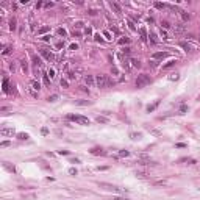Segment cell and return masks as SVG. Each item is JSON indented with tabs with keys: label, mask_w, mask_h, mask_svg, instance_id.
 I'll use <instances>...</instances> for the list:
<instances>
[{
	"label": "cell",
	"mask_w": 200,
	"mask_h": 200,
	"mask_svg": "<svg viewBox=\"0 0 200 200\" xmlns=\"http://www.w3.org/2000/svg\"><path fill=\"white\" fill-rule=\"evenodd\" d=\"M150 81H152L150 75L141 74V75H138V78H136V88H144V86H147V84H150Z\"/></svg>",
	"instance_id": "7a4b0ae2"
},
{
	"label": "cell",
	"mask_w": 200,
	"mask_h": 200,
	"mask_svg": "<svg viewBox=\"0 0 200 200\" xmlns=\"http://www.w3.org/2000/svg\"><path fill=\"white\" fill-rule=\"evenodd\" d=\"M155 6L158 8V10H164V8H167V3H160V2H155Z\"/></svg>",
	"instance_id": "cb8c5ba5"
},
{
	"label": "cell",
	"mask_w": 200,
	"mask_h": 200,
	"mask_svg": "<svg viewBox=\"0 0 200 200\" xmlns=\"http://www.w3.org/2000/svg\"><path fill=\"white\" fill-rule=\"evenodd\" d=\"M128 42H130V39H128V38H122V39L119 41V44H120V45H124V44H128Z\"/></svg>",
	"instance_id": "d590c367"
},
{
	"label": "cell",
	"mask_w": 200,
	"mask_h": 200,
	"mask_svg": "<svg viewBox=\"0 0 200 200\" xmlns=\"http://www.w3.org/2000/svg\"><path fill=\"white\" fill-rule=\"evenodd\" d=\"M84 83L91 88V86H94V84H95V78H92L91 75H86V77H84Z\"/></svg>",
	"instance_id": "8fae6325"
},
{
	"label": "cell",
	"mask_w": 200,
	"mask_h": 200,
	"mask_svg": "<svg viewBox=\"0 0 200 200\" xmlns=\"http://www.w3.org/2000/svg\"><path fill=\"white\" fill-rule=\"evenodd\" d=\"M49 30H50L49 27H41L39 30H38V33H39V35H42V33H47V31H49Z\"/></svg>",
	"instance_id": "4dcf8cb0"
},
{
	"label": "cell",
	"mask_w": 200,
	"mask_h": 200,
	"mask_svg": "<svg viewBox=\"0 0 200 200\" xmlns=\"http://www.w3.org/2000/svg\"><path fill=\"white\" fill-rule=\"evenodd\" d=\"M78 49V44H70L69 45V50H77Z\"/></svg>",
	"instance_id": "ee69618b"
},
{
	"label": "cell",
	"mask_w": 200,
	"mask_h": 200,
	"mask_svg": "<svg viewBox=\"0 0 200 200\" xmlns=\"http://www.w3.org/2000/svg\"><path fill=\"white\" fill-rule=\"evenodd\" d=\"M8 146H10V142H8V141H3L2 144H0V147H8Z\"/></svg>",
	"instance_id": "bcb514c9"
},
{
	"label": "cell",
	"mask_w": 200,
	"mask_h": 200,
	"mask_svg": "<svg viewBox=\"0 0 200 200\" xmlns=\"http://www.w3.org/2000/svg\"><path fill=\"white\" fill-rule=\"evenodd\" d=\"M181 163H188V164H195L197 161H195L194 158H183L181 160Z\"/></svg>",
	"instance_id": "7402d4cb"
},
{
	"label": "cell",
	"mask_w": 200,
	"mask_h": 200,
	"mask_svg": "<svg viewBox=\"0 0 200 200\" xmlns=\"http://www.w3.org/2000/svg\"><path fill=\"white\" fill-rule=\"evenodd\" d=\"M128 27H130V30H133V31H134V30H136V27H134V25H133V22H128Z\"/></svg>",
	"instance_id": "7dc6e473"
},
{
	"label": "cell",
	"mask_w": 200,
	"mask_h": 200,
	"mask_svg": "<svg viewBox=\"0 0 200 200\" xmlns=\"http://www.w3.org/2000/svg\"><path fill=\"white\" fill-rule=\"evenodd\" d=\"M61 86H64V88H67V81H66V80H61Z\"/></svg>",
	"instance_id": "db71d44e"
},
{
	"label": "cell",
	"mask_w": 200,
	"mask_h": 200,
	"mask_svg": "<svg viewBox=\"0 0 200 200\" xmlns=\"http://www.w3.org/2000/svg\"><path fill=\"white\" fill-rule=\"evenodd\" d=\"M30 84H31V88L35 89V91H39V89H41V83L38 81V80H31V83H30Z\"/></svg>",
	"instance_id": "e0dca14e"
},
{
	"label": "cell",
	"mask_w": 200,
	"mask_h": 200,
	"mask_svg": "<svg viewBox=\"0 0 200 200\" xmlns=\"http://www.w3.org/2000/svg\"><path fill=\"white\" fill-rule=\"evenodd\" d=\"M161 38H163V39H169V36H167V33L164 31V30H161Z\"/></svg>",
	"instance_id": "60d3db41"
},
{
	"label": "cell",
	"mask_w": 200,
	"mask_h": 200,
	"mask_svg": "<svg viewBox=\"0 0 200 200\" xmlns=\"http://www.w3.org/2000/svg\"><path fill=\"white\" fill-rule=\"evenodd\" d=\"M180 47H183V49H185V52H192V50H194V47H192V45H191V44H188V42H185V41H181V42H180Z\"/></svg>",
	"instance_id": "30bf717a"
},
{
	"label": "cell",
	"mask_w": 200,
	"mask_h": 200,
	"mask_svg": "<svg viewBox=\"0 0 200 200\" xmlns=\"http://www.w3.org/2000/svg\"><path fill=\"white\" fill-rule=\"evenodd\" d=\"M130 136H131V139H134V141H136V139L141 138V133H131Z\"/></svg>",
	"instance_id": "8d00e7d4"
},
{
	"label": "cell",
	"mask_w": 200,
	"mask_h": 200,
	"mask_svg": "<svg viewBox=\"0 0 200 200\" xmlns=\"http://www.w3.org/2000/svg\"><path fill=\"white\" fill-rule=\"evenodd\" d=\"M175 63H177V59H171V61L167 63V64H164L163 66V69L166 70V69H169V67H172V66H175Z\"/></svg>",
	"instance_id": "ffe728a7"
},
{
	"label": "cell",
	"mask_w": 200,
	"mask_h": 200,
	"mask_svg": "<svg viewBox=\"0 0 200 200\" xmlns=\"http://www.w3.org/2000/svg\"><path fill=\"white\" fill-rule=\"evenodd\" d=\"M186 111H188V106H186V105H183L181 108H180V114H185Z\"/></svg>",
	"instance_id": "ab89813d"
},
{
	"label": "cell",
	"mask_w": 200,
	"mask_h": 200,
	"mask_svg": "<svg viewBox=\"0 0 200 200\" xmlns=\"http://www.w3.org/2000/svg\"><path fill=\"white\" fill-rule=\"evenodd\" d=\"M103 36H105L108 41H109V39H113V38H111V35H109V31H103Z\"/></svg>",
	"instance_id": "b9f144b4"
},
{
	"label": "cell",
	"mask_w": 200,
	"mask_h": 200,
	"mask_svg": "<svg viewBox=\"0 0 200 200\" xmlns=\"http://www.w3.org/2000/svg\"><path fill=\"white\" fill-rule=\"evenodd\" d=\"M2 53L3 55H11L13 53V47H11V45H5V44H3L2 45Z\"/></svg>",
	"instance_id": "5bb4252c"
},
{
	"label": "cell",
	"mask_w": 200,
	"mask_h": 200,
	"mask_svg": "<svg viewBox=\"0 0 200 200\" xmlns=\"http://www.w3.org/2000/svg\"><path fill=\"white\" fill-rule=\"evenodd\" d=\"M160 105V100H155V102H153V103L152 105H147V113H152V111H155V109H156V106H158Z\"/></svg>",
	"instance_id": "4fadbf2b"
},
{
	"label": "cell",
	"mask_w": 200,
	"mask_h": 200,
	"mask_svg": "<svg viewBox=\"0 0 200 200\" xmlns=\"http://www.w3.org/2000/svg\"><path fill=\"white\" fill-rule=\"evenodd\" d=\"M99 186H100V188H103V189H106V191H113V192H122V189L116 188L114 185H109V183H99Z\"/></svg>",
	"instance_id": "277c9868"
},
{
	"label": "cell",
	"mask_w": 200,
	"mask_h": 200,
	"mask_svg": "<svg viewBox=\"0 0 200 200\" xmlns=\"http://www.w3.org/2000/svg\"><path fill=\"white\" fill-rule=\"evenodd\" d=\"M89 152H91V155H105V150L102 147H92Z\"/></svg>",
	"instance_id": "52a82bcc"
},
{
	"label": "cell",
	"mask_w": 200,
	"mask_h": 200,
	"mask_svg": "<svg viewBox=\"0 0 200 200\" xmlns=\"http://www.w3.org/2000/svg\"><path fill=\"white\" fill-rule=\"evenodd\" d=\"M178 78H180V75H178L177 72H175V74H171V75H169V80H171V81H177Z\"/></svg>",
	"instance_id": "484cf974"
},
{
	"label": "cell",
	"mask_w": 200,
	"mask_h": 200,
	"mask_svg": "<svg viewBox=\"0 0 200 200\" xmlns=\"http://www.w3.org/2000/svg\"><path fill=\"white\" fill-rule=\"evenodd\" d=\"M3 92H8V78H3Z\"/></svg>",
	"instance_id": "1f68e13d"
},
{
	"label": "cell",
	"mask_w": 200,
	"mask_h": 200,
	"mask_svg": "<svg viewBox=\"0 0 200 200\" xmlns=\"http://www.w3.org/2000/svg\"><path fill=\"white\" fill-rule=\"evenodd\" d=\"M113 74H114V75H117V74H119V70H117V67H113Z\"/></svg>",
	"instance_id": "11a10c76"
},
{
	"label": "cell",
	"mask_w": 200,
	"mask_h": 200,
	"mask_svg": "<svg viewBox=\"0 0 200 200\" xmlns=\"http://www.w3.org/2000/svg\"><path fill=\"white\" fill-rule=\"evenodd\" d=\"M136 177H139V178H147L148 173H147L146 171H136Z\"/></svg>",
	"instance_id": "d6986e66"
},
{
	"label": "cell",
	"mask_w": 200,
	"mask_h": 200,
	"mask_svg": "<svg viewBox=\"0 0 200 200\" xmlns=\"http://www.w3.org/2000/svg\"><path fill=\"white\" fill-rule=\"evenodd\" d=\"M148 38H150V41L153 42V44H158V38H156V35H155V33H150V35H148Z\"/></svg>",
	"instance_id": "44dd1931"
},
{
	"label": "cell",
	"mask_w": 200,
	"mask_h": 200,
	"mask_svg": "<svg viewBox=\"0 0 200 200\" xmlns=\"http://www.w3.org/2000/svg\"><path fill=\"white\" fill-rule=\"evenodd\" d=\"M56 31H58V35H59V36H63V38H66V36H67V33H66V30H64V28H58Z\"/></svg>",
	"instance_id": "83f0119b"
},
{
	"label": "cell",
	"mask_w": 200,
	"mask_h": 200,
	"mask_svg": "<svg viewBox=\"0 0 200 200\" xmlns=\"http://www.w3.org/2000/svg\"><path fill=\"white\" fill-rule=\"evenodd\" d=\"M95 84H97V88H100V89H106L108 86L113 84V81L109 80L108 75L100 74V75H95Z\"/></svg>",
	"instance_id": "6da1fadb"
},
{
	"label": "cell",
	"mask_w": 200,
	"mask_h": 200,
	"mask_svg": "<svg viewBox=\"0 0 200 200\" xmlns=\"http://www.w3.org/2000/svg\"><path fill=\"white\" fill-rule=\"evenodd\" d=\"M14 133H16L14 128H8V127H5V128L0 130V134H2V136H13Z\"/></svg>",
	"instance_id": "8992f818"
},
{
	"label": "cell",
	"mask_w": 200,
	"mask_h": 200,
	"mask_svg": "<svg viewBox=\"0 0 200 200\" xmlns=\"http://www.w3.org/2000/svg\"><path fill=\"white\" fill-rule=\"evenodd\" d=\"M3 167H5L6 171H10V172H16L14 166H10V164H8V163H3Z\"/></svg>",
	"instance_id": "603a6c76"
},
{
	"label": "cell",
	"mask_w": 200,
	"mask_h": 200,
	"mask_svg": "<svg viewBox=\"0 0 200 200\" xmlns=\"http://www.w3.org/2000/svg\"><path fill=\"white\" fill-rule=\"evenodd\" d=\"M119 155H120V156H128L130 153L127 152V150H120V152H119Z\"/></svg>",
	"instance_id": "7bdbcfd3"
},
{
	"label": "cell",
	"mask_w": 200,
	"mask_h": 200,
	"mask_svg": "<svg viewBox=\"0 0 200 200\" xmlns=\"http://www.w3.org/2000/svg\"><path fill=\"white\" fill-rule=\"evenodd\" d=\"M47 75H49V78H50V80H55V77H56V70H55L53 67H50L49 72H47Z\"/></svg>",
	"instance_id": "ac0fdd59"
},
{
	"label": "cell",
	"mask_w": 200,
	"mask_h": 200,
	"mask_svg": "<svg viewBox=\"0 0 200 200\" xmlns=\"http://www.w3.org/2000/svg\"><path fill=\"white\" fill-rule=\"evenodd\" d=\"M109 6H111V10L114 13H117V14H120V13H122V8L119 6V3H116V2H109Z\"/></svg>",
	"instance_id": "ba28073f"
},
{
	"label": "cell",
	"mask_w": 200,
	"mask_h": 200,
	"mask_svg": "<svg viewBox=\"0 0 200 200\" xmlns=\"http://www.w3.org/2000/svg\"><path fill=\"white\" fill-rule=\"evenodd\" d=\"M41 133H42V134H49V130H47V128H42Z\"/></svg>",
	"instance_id": "f5cc1de1"
},
{
	"label": "cell",
	"mask_w": 200,
	"mask_h": 200,
	"mask_svg": "<svg viewBox=\"0 0 200 200\" xmlns=\"http://www.w3.org/2000/svg\"><path fill=\"white\" fill-rule=\"evenodd\" d=\"M59 155H69V152L67 150H59Z\"/></svg>",
	"instance_id": "816d5d0a"
},
{
	"label": "cell",
	"mask_w": 200,
	"mask_h": 200,
	"mask_svg": "<svg viewBox=\"0 0 200 200\" xmlns=\"http://www.w3.org/2000/svg\"><path fill=\"white\" fill-rule=\"evenodd\" d=\"M153 185H155V186H164V185H166V181H164V180H160V181H153Z\"/></svg>",
	"instance_id": "74e56055"
},
{
	"label": "cell",
	"mask_w": 200,
	"mask_h": 200,
	"mask_svg": "<svg viewBox=\"0 0 200 200\" xmlns=\"http://www.w3.org/2000/svg\"><path fill=\"white\" fill-rule=\"evenodd\" d=\"M173 30H175V33H183L186 30V27L183 24H175V25H173Z\"/></svg>",
	"instance_id": "2e32d148"
},
{
	"label": "cell",
	"mask_w": 200,
	"mask_h": 200,
	"mask_svg": "<svg viewBox=\"0 0 200 200\" xmlns=\"http://www.w3.org/2000/svg\"><path fill=\"white\" fill-rule=\"evenodd\" d=\"M31 59H33V64H35L36 67H41L42 66V59L38 56V55H31Z\"/></svg>",
	"instance_id": "9c48e42d"
},
{
	"label": "cell",
	"mask_w": 200,
	"mask_h": 200,
	"mask_svg": "<svg viewBox=\"0 0 200 200\" xmlns=\"http://www.w3.org/2000/svg\"><path fill=\"white\" fill-rule=\"evenodd\" d=\"M97 122H99V124H106V122H108V119H106V117H97Z\"/></svg>",
	"instance_id": "e575fe53"
},
{
	"label": "cell",
	"mask_w": 200,
	"mask_h": 200,
	"mask_svg": "<svg viewBox=\"0 0 200 200\" xmlns=\"http://www.w3.org/2000/svg\"><path fill=\"white\" fill-rule=\"evenodd\" d=\"M10 30H13V31L16 30V19H11L10 20Z\"/></svg>",
	"instance_id": "f1b7e54d"
},
{
	"label": "cell",
	"mask_w": 200,
	"mask_h": 200,
	"mask_svg": "<svg viewBox=\"0 0 200 200\" xmlns=\"http://www.w3.org/2000/svg\"><path fill=\"white\" fill-rule=\"evenodd\" d=\"M77 105L84 106V105H91V102H89V100H80V102H77Z\"/></svg>",
	"instance_id": "f546056e"
},
{
	"label": "cell",
	"mask_w": 200,
	"mask_h": 200,
	"mask_svg": "<svg viewBox=\"0 0 200 200\" xmlns=\"http://www.w3.org/2000/svg\"><path fill=\"white\" fill-rule=\"evenodd\" d=\"M94 39L95 41H102V36L100 35H94Z\"/></svg>",
	"instance_id": "f907efd6"
},
{
	"label": "cell",
	"mask_w": 200,
	"mask_h": 200,
	"mask_svg": "<svg viewBox=\"0 0 200 200\" xmlns=\"http://www.w3.org/2000/svg\"><path fill=\"white\" fill-rule=\"evenodd\" d=\"M69 119H70V120H74V122H77V124H80V125H89V124H91L88 117L80 116V114H70Z\"/></svg>",
	"instance_id": "3957f363"
},
{
	"label": "cell",
	"mask_w": 200,
	"mask_h": 200,
	"mask_svg": "<svg viewBox=\"0 0 200 200\" xmlns=\"http://www.w3.org/2000/svg\"><path fill=\"white\" fill-rule=\"evenodd\" d=\"M42 77H44V83H45V84L49 86V84H50V78H49V75H47V74H44Z\"/></svg>",
	"instance_id": "f35d334b"
},
{
	"label": "cell",
	"mask_w": 200,
	"mask_h": 200,
	"mask_svg": "<svg viewBox=\"0 0 200 200\" xmlns=\"http://www.w3.org/2000/svg\"><path fill=\"white\" fill-rule=\"evenodd\" d=\"M111 200H128V199H125V197H113Z\"/></svg>",
	"instance_id": "c3c4849f"
},
{
	"label": "cell",
	"mask_w": 200,
	"mask_h": 200,
	"mask_svg": "<svg viewBox=\"0 0 200 200\" xmlns=\"http://www.w3.org/2000/svg\"><path fill=\"white\" fill-rule=\"evenodd\" d=\"M42 41H45V42H49V41H50V36H44V38H42Z\"/></svg>",
	"instance_id": "9f6ffc18"
},
{
	"label": "cell",
	"mask_w": 200,
	"mask_h": 200,
	"mask_svg": "<svg viewBox=\"0 0 200 200\" xmlns=\"http://www.w3.org/2000/svg\"><path fill=\"white\" fill-rule=\"evenodd\" d=\"M58 99H59V95H58V94H53V95L49 97V102H56Z\"/></svg>",
	"instance_id": "d6a6232c"
},
{
	"label": "cell",
	"mask_w": 200,
	"mask_h": 200,
	"mask_svg": "<svg viewBox=\"0 0 200 200\" xmlns=\"http://www.w3.org/2000/svg\"><path fill=\"white\" fill-rule=\"evenodd\" d=\"M178 14L181 16V19L185 20V22H188V20H191V14H189V13H186V11L180 10V13H178Z\"/></svg>",
	"instance_id": "9a60e30c"
},
{
	"label": "cell",
	"mask_w": 200,
	"mask_h": 200,
	"mask_svg": "<svg viewBox=\"0 0 200 200\" xmlns=\"http://www.w3.org/2000/svg\"><path fill=\"white\" fill-rule=\"evenodd\" d=\"M17 138L20 139V141H27V139L30 138V136H28L27 133H19V134H17Z\"/></svg>",
	"instance_id": "4316f807"
},
{
	"label": "cell",
	"mask_w": 200,
	"mask_h": 200,
	"mask_svg": "<svg viewBox=\"0 0 200 200\" xmlns=\"http://www.w3.org/2000/svg\"><path fill=\"white\" fill-rule=\"evenodd\" d=\"M130 63L133 64V67H139V66H141V63H139L138 59H130Z\"/></svg>",
	"instance_id": "836d02e7"
},
{
	"label": "cell",
	"mask_w": 200,
	"mask_h": 200,
	"mask_svg": "<svg viewBox=\"0 0 200 200\" xmlns=\"http://www.w3.org/2000/svg\"><path fill=\"white\" fill-rule=\"evenodd\" d=\"M39 52H41V55H42V56H44L45 59H47L49 63H50V61H53V59H55V55H53L52 52H49L47 49H41Z\"/></svg>",
	"instance_id": "5b68a950"
},
{
	"label": "cell",
	"mask_w": 200,
	"mask_h": 200,
	"mask_svg": "<svg viewBox=\"0 0 200 200\" xmlns=\"http://www.w3.org/2000/svg\"><path fill=\"white\" fill-rule=\"evenodd\" d=\"M69 173H70V175H77V169H75V167L69 169Z\"/></svg>",
	"instance_id": "f6af8a7d"
},
{
	"label": "cell",
	"mask_w": 200,
	"mask_h": 200,
	"mask_svg": "<svg viewBox=\"0 0 200 200\" xmlns=\"http://www.w3.org/2000/svg\"><path fill=\"white\" fill-rule=\"evenodd\" d=\"M10 69H11L13 72H14V70H16V64H14V63H11V64H10Z\"/></svg>",
	"instance_id": "681fc988"
},
{
	"label": "cell",
	"mask_w": 200,
	"mask_h": 200,
	"mask_svg": "<svg viewBox=\"0 0 200 200\" xmlns=\"http://www.w3.org/2000/svg\"><path fill=\"white\" fill-rule=\"evenodd\" d=\"M166 56H167V53H166V52H155V53L152 55L153 59H163V58H166Z\"/></svg>",
	"instance_id": "7c38bea8"
},
{
	"label": "cell",
	"mask_w": 200,
	"mask_h": 200,
	"mask_svg": "<svg viewBox=\"0 0 200 200\" xmlns=\"http://www.w3.org/2000/svg\"><path fill=\"white\" fill-rule=\"evenodd\" d=\"M20 66H22V70H24V72H27V70H28V64H27V59H22V61H20Z\"/></svg>",
	"instance_id": "d4e9b609"
}]
</instances>
